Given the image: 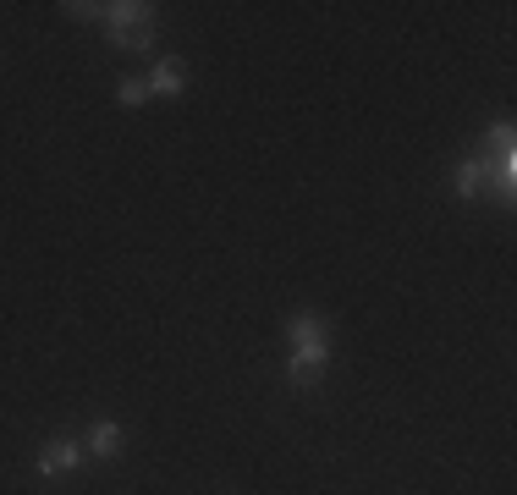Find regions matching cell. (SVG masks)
Segmentation results:
<instances>
[{
    "label": "cell",
    "instance_id": "cell-1",
    "mask_svg": "<svg viewBox=\"0 0 517 495\" xmlns=\"http://www.w3.org/2000/svg\"><path fill=\"white\" fill-rule=\"evenodd\" d=\"M286 330H292V352H308V358H330L325 319H319V314H292V319H286Z\"/></svg>",
    "mask_w": 517,
    "mask_h": 495
},
{
    "label": "cell",
    "instance_id": "cell-2",
    "mask_svg": "<svg viewBox=\"0 0 517 495\" xmlns=\"http://www.w3.org/2000/svg\"><path fill=\"white\" fill-rule=\"evenodd\" d=\"M83 457H88V451H83V440L61 435V440H50V446L39 451V473H44V479H55V473H72Z\"/></svg>",
    "mask_w": 517,
    "mask_h": 495
},
{
    "label": "cell",
    "instance_id": "cell-3",
    "mask_svg": "<svg viewBox=\"0 0 517 495\" xmlns=\"http://www.w3.org/2000/svg\"><path fill=\"white\" fill-rule=\"evenodd\" d=\"M121 440H127V429L116 424V418H99L94 429H88V440H83V451L88 457H99V462H110L121 451Z\"/></svg>",
    "mask_w": 517,
    "mask_h": 495
},
{
    "label": "cell",
    "instance_id": "cell-4",
    "mask_svg": "<svg viewBox=\"0 0 517 495\" xmlns=\"http://www.w3.org/2000/svg\"><path fill=\"white\" fill-rule=\"evenodd\" d=\"M484 187H490V165H484V154L462 160V165H457V198H479Z\"/></svg>",
    "mask_w": 517,
    "mask_h": 495
},
{
    "label": "cell",
    "instance_id": "cell-5",
    "mask_svg": "<svg viewBox=\"0 0 517 495\" xmlns=\"http://www.w3.org/2000/svg\"><path fill=\"white\" fill-rule=\"evenodd\" d=\"M105 44H116V50H132L143 55L154 44V22H132V28H105Z\"/></svg>",
    "mask_w": 517,
    "mask_h": 495
},
{
    "label": "cell",
    "instance_id": "cell-6",
    "mask_svg": "<svg viewBox=\"0 0 517 495\" xmlns=\"http://www.w3.org/2000/svg\"><path fill=\"white\" fill-rule=\"evenodd\" d=\"M132 22H154L149 0H116V6H105V28H132Z\"/></svg>",
    "mask_w": 517,
    "mask_h": 495
},
{
    "label": "cell",
    "instance_id": "cell-7",
    "mask_svg": "<svg viewBox=\"0 0 517 495\" xmlns=\"http://www.w3.org/2000/svg\"><path fill=\"white\" fill-rule=\"evenodd\" d=\"M143 83H149V94H182L187 88V72L176 61H154V72L143 77Z\"/></svg>",
    "mask_w": 517,
    "mask_h": 495
},
{
    "label": "cell",
    "instance_id": "cell-8",
    "mask_svg": "<svg viewBox=\"0 0 517 495\" xmlns=\"http://www.w3.org/2000/svg\"><path fill=\"white\" fill-rule=\"evenodd\" d=\"M325 363H330V358H308V352H292V358H286V380H292V385H319Z\"/></svg>",
    "mask_w": 517,
    "mask_h": 495
},
{
    "label": "cell",
    "instance_id": "cell-9",
    "mask_svg": "<svg viewBox=\"0 0 517 495\" xmlns=\"http://www.w3.org/2000/svg\"><path fill=\"white\" fill-rule=\"evenodd\" d=\"M116 99H121V105H127V110H138L143 99H149V83H143V77H121Z\"/></svg>",
    "mask_w": 517,
    "mask_h": 495
},
{
    "label": "cell",
    "instance_id": "cell-10",
    "mask_svg": "<svg viewBox=\"0 0 517 495\" xmlns=\"http://www.w3.org/2000/svg\"><path fill=\"white\" fill-rule=\"evenodd\" d=\"M490 149L501 154V160L512 154V121H495V127H490Z\"/></svg>",
    "mask_w": 517,
    "mask_h": 495
},
{
    "label": "cell",
    "instance_id": "cell-11",
    "mask_svg": "<svg viewBox=\"0 0 517 495\" xmlns=\"http://www.w3.org/2000/svg\"><path fill=\"white\" fill-rule=\"evenodd\" d=\"M66 17H77V22H105V6H83V0H66Z\"/></svg>",
    "mask_w": 517,
    "mask_h": 495
}]
</instances>
